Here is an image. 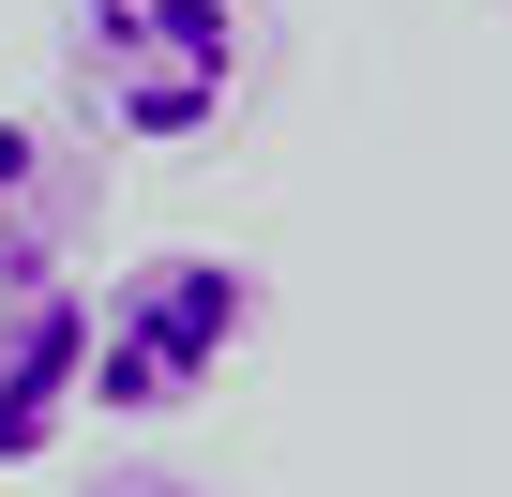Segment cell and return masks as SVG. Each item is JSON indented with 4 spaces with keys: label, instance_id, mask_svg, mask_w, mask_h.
Returning a JSON list of instances; mask_svg holds the SVG:
<instances>
[{
    "label": "cell",
    "instance_id": "6da1fadb",
    "mask_svg": "<svg viewBox=\"0 0 512 497\" xmlns=\"http://www.w3.org/2000/svg\"><path fill=\"white\" fill-rule=\"evenodd\" d=\"M256 31L272 0H61V76L76 121L121 151H196L256 91Z\"/></svg>",
    "mask_w": 512,
    "mask_h": 497
},
{
    "label": "cell",
    "instance_id": "7a4b0ae2",
    "mask_svg": "<svg viewBox=\"0 0 512 497\" xmlns=\"http://www.w3.org/2000/svg\"><path fill=\"white\" fill-rule=\"evenodd\" d=\"M241 332H256V272L211 257V241H166V257H136L91 302V407L106 422H166L241 362Z\"/></svg>",
    "mask_w": 512,
    "mask_h": 497
},
{
    "label": "cell",
    "instance_id": "3957f363",
    "mask_svg": "<svg viewBox=\"0 0 512 497\" xmlns=\"http://www.w3.org/2000/svg\"><path fill=\"white\" fill-rule=\"evenodd\" d=\"M76 407H91V287L31 272V287H0V467H46Z\"/></svg>",
    "mask_w": 512,
    "mask_h": 497
},
{
    "label": "cell",
    "instance_id": "277c9868",
    "mask_svg": "<svg viewBox=\"0 0 512 497\" xmlns=\"http://www.w3.org/2000/svg\"><path fill=\"white\" fill-rule=\"evenodd\" d=\"M76 211H91V166L46 151L31 121H0V287H31L76 257Z\"/></svg>",
    "mask_w": 512,
    "mask_h": 497
},
{
    "label": "cell",
    "instance_id": "5b68a950",
    "mask_svg": "<svg viewBox=\"0 0 512 497\" xmlns=\"http://www.w3.org/2000/svg\"><path fill=\"white\" fill-rule=\"evenodd\" d=\"M106 497H196V482H166V467H136V482H106Z\"/></svg>",
    "mask_w": 512,
    "mask_h": 497
}]
</instances>
